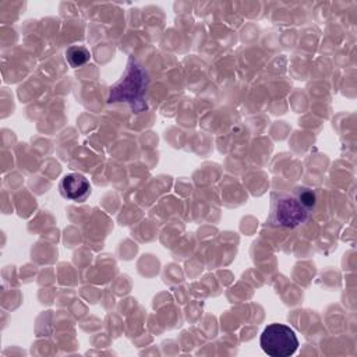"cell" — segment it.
I'll use <instances>...</instances> for the list:
<instances>
[{
	"instance_id": "cell-1",
	"label": "cell",
	"mask_w": 357,
	"mask_h": 357,
	"mask_svg": "<svg viewBox=\"0 0 357 357\" xmlns=\"http://www.w3.org/2000/svg\"><path fill=\"white\" fill-rule=\"evenodd\" d=\"M311 211L307 209L294 194H280L272 202L269 222L275 227L294 229L308 220Z\"/></svg>"
},
{
	"instance_id": "cell-2",
	"label": "cell",
	"mask_w": 357,
	"mask_h": 357,
	"mask_svg": "<svg viewBox=\"0 0 357 357\" xmlns=\"http://www.w3.org/2000/svg\"><path fill=\"white\" fill-rule=\"evenodd\" d=\"M148 78L145 71L137 63L128 66L126 75L112 88L109 95V102H128L134 107L142 102L146 92Z\"/></svg>"
},
{
	"instance_id": "cell-3",
	"label": "cell",
	"mask_w": 357,
	"mask_h": 357,
	"mask_svg": "<svg viewBox=\"0 0 357 357\" xmlns=\"http://www.w3.org/2000/svg\"><path fill=\"white\" fill-rule=\"evenodd\" d=\"M262 350L271 357H287L298 347L294 331L283 324L268 325L259 339Z\"/></svg>"
},
{
	"instance_id": "cell-4",
	"label": "cell",
	"mask_w": 357,
	"mask_h": 357,
	"mask_svg": "<svg viewBox=\"0 0 357 357\" xmlns=\"http://www.w3.org/2000/svg\"><path fill=\"white\" fill-rule=\"evenodd\" d=\"M59 190L64 198L74 202H84L91 194V184L85 176L70 173L61 178Z\"/></svg>"
},
{
	"instance_id": "cell-5",
	"label": "cell",
	"mask_w": 357,
	"mask_h": 357,
	"mask_svg": "<svg viewBox=\"0 0 357 357\" xmlns=\"http://www.w3.org/2000/svg\"><path fill=\"white\" fill-rule=\"evenodd\" d=\"M66 59L71 67H79L89 61L91 53L85 46H70L66 52Z\"/></svg>"
},
{
	"instance_id": "cell-6",
	"label": "cell",
	"mask_w": 357,
	"mask_h": 357,
	"mask_svg": "<svg viewBox=\"0 0 357 357\" xmlns=\"http://www.w3.org/2000/svg\"><path fill=\"white\" fill-rule=\"evenodd\" d=\"M296 195L298 197V199L301 201V204L310 209L312 212V209L315 208V204H317V195L310 188H305V187H301V188H297L296 190Z\"/></svg>"
}]
</instances>
